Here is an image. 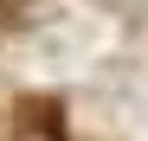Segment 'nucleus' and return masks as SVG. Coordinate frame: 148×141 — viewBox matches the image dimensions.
<instances>
[{
    "label": "nucleus",
    "instance_id": "nucleus-1",
    "mask_svg": "<svg viewBox=\"0 0 148 141\" xmlns=\"http://www.w3.org/2000/svg\"><path fill=\"white\" fill-rule=\"evenodd\" d=\"M26 128H39V135H58V128H64V122H58V103H39V96H32V103H26Z\"/></svg>",
    "mask_w": 148,
    "mask_h": 141
},
{
    "label": "nucleus",
    "instance_id": "nucleus-2",
    "mask_svg": "<svg viewBox=\"0 0 148 141\" xmlns=\"http://www.w3.org/2000/svg\"><path fill=\"white\" fill-rule=\"evenodd\" d=\"M26 13H32V0H0V26H19Z\"/></svg>",
    "mask_w": 148,
    "mask_h": 141
}]
</instances>
